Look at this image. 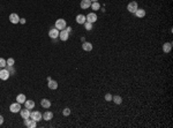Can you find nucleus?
<instances>
[{"instance_id": "obj_1", "label": "nucleus", "mask_w": 173, "mask_h": 128, "mask_svg": "<svg viewBox=\"0 0 173 128\" xmlns=\"http://www.w3.org/2000/svg\"><path fill=\"white\" fill-rule=\"evenodd\" d=\"M66 27H67V23H66V21L64 18H58L57 21H56V28H57L59 31L60 30L66 29Z\"/></svg>"}, {"instance_id": "obj_2", "label": "nucleus", "mask_w": 173, "mask_h": 128, "mask_svg": "<svg viewBox=\"0 0 173 128\" xmlns=\"http://www.w3.org/2000/svg\"><path fill=\"white\" fill-rule=\"evenodd\" d=\"M137 8H138V5H137L136 1H130V2L127 5V9H128V12L132 13V14H134V13L137 10Z\"/></svg>"}, {"instance_id": "obj_3", "label": "nucleus", "mask_w": 173, "mask_h": 128, "mask_svg": "<svg viewBox=\"0 0 173 128\" xmlns=\"http://www.w3.org/2000/svg\"><path fill=\"white\" fill-rule=\"evenodd\" d=\"M9 111H10L12 113H18V112H20V111H21V104L18 103V102L10 104V106H9Z\"/></svg>"}, {"instance_id": "obj_4", "label": "nucleus", "mask_w": 173, "mask_h": 128, "mask_svg": "<svg viewBox=\"0 0 173 128\" xmlns=\"http://www.w3.org/2000/svg\"><path fill=\"white\" fill-rule=\"evenodd\" d=\"M30 118L32 120H35L36 122L40 121L42 120V113L38 112V111H34V112H30Z\"/></svg>"}, {"instance_id": "obj_5", "label": "nucleus", "mask_w": 173, "mask_h": 128, "mask_svg": "<svg viewBox=\"0 0 173 128\" xmlns=\"http://www.w3.org/2000/svg\"><path fill=\"white\" fill-rule=\"evenodd\" d=\"M9 72L7 70L6 68H4V69H0V80H2V81H7L9 78Z\"/></svg>"}, {"instance_id": "obj_6", "label": "nucleus", "mask_w": 173, "mask_h": 128, "mask_svg": "<svg viewBox=\"0 0 173 128\" xmlns=\"http://www.w3.org/2000/svg\"><path fill=\"white\" fill-rule=\"evenodd\" d=\"M59 37H60V39H61V40L66 42V40H68V38H69V32H67V31H66V29L60 30V31H59Z\"/></svg>"}, {"instance_id": "obj_7", "label": "nucleus", "mask_w": 173, "mask_h": 128, "mask_svg": "<svg viewBox=\"0 0 173 128\" xmlns=\"http://www.w3.org/2000/svg\"><path fill=\"white\" fill-rule=\"evenodd\" d=\"M9 21L13 24H18L20 22V18H18V15L16 13H12V14L9 15Z\"/></svg>"}, {"instance_id": "obj_8", "label": "nucleus", "mask_w": 173, "mask_h": 128, "mask_svg": "<svg viewBox=\"0 0 173 128\" xmlns=\"http://www.w3.org/2000/svg\"><path fill=\"white\" fill-rule=\"evenodd\" d=\"M48 36H50L52 39H56L57 37H59V30H58L57 28H52V29H50V31H48Z\"/></svg>"}, {"instance_id": "obj_9", "label": "nucleus", "mask_w": 173, "mask_h": 128, "mask_svg": "<svg viewBox=\"0 0 173 128\" xmlns=\"http://www.w3.org/2000/svg\"><path fill=\"white\" fill-rule=\"evenodd\" d=\"M86 18V22H90V23H95L97 21V15L95 13H89Z\"/></svg>"}, {"instance_id": "obj_10", "label": "nucleus", "mask_w": 173, "mask_h": 128, "mask_svg": "<svg viewBox=\"0 0 173 128\" xmlns=\"http://www.w3.org/2000/svg\"><path fill=\"white\" fill-rule=\"evenodd\" d=\"M24 125L27 126V127H30V128H35L36 127V121L35 120H32V119H24Z\"/></svg>"}, {"instance_id": "obj_11", "label": "nucleus", "mask_w": 173, "mask_h": 128, "mask_svg": "<svg viewBox=\"0 0 173 128\" xmlns=\"http://www.w3.org/2000/svg\"><path fill=\"white\" fill-rule=\"evenodd\" d=\"M76 22H78V24H84L86 22V15L83 14H78V16H76Z\"/></svg>"}, {"instance_id": "obj_12", "label": "nucleus", "mask_w": 173, "mask_h": 128, "mask_svg": "<svg viewBox=\"0 0 173 128\" xmlns=\"http://www.w3.org/2000/svg\"><path fill=\"white\" fill-rule=\"evenodd\" d=\"M42 118L44 120H46V121H50V120H52V118H53V113L50 112V111H45V113L42 114Z\"/></svg>"}, {"instance_id": "obj_13", "label": "nucleus", "mask_w": 173, "mask_h": 128, "mask_svg": "<svg viewBox=\"0 0 173 128\" xmlns=\"http://www.w3.org/2000/svg\"><path fill=\"white\" fill-rule=\"evenodd\" d=\"M80 6L82 9H88L90 6H91V1H90V0H82L80 4Z\"/></svg>"}, {"instance_id": "obj_14", "label": "nucleus", "mask_w": 173, "mask_h": 128, "mask_svg": "<svg viewBox=\"0 0 173 128\" xmlns=\"http://www.w3.org/2000/svg\"><path fill=\"white\" fill-rule=\"evenodd\" d=\"M134 14H135V16H136V18H144V16H146V10H144V9H142V8H137V10L134 13Z\"/></svg>"}, {"instance_id": "obj_15", "label": "nucleus", "mask_w": 173, "mask_h": 128, "mask_svg": "<svg viewBox=\"0 0 173 128\" xmlns=\"http://www.w3.org/2000/svg\"><path fill=\"white\" fill-rule=\"evenodd\" d=\"M20 114H21V116L23 118V119H28V118H30V111H29V108H24V110H21V111H20Z\"/></svg>"}, {"instance_id": "obj_16", "label": "nucleus", "mask_w": 173, "mask_h": 128, "mask_svg": "<svg viewBox=\"0 0 173 128\" xmlns=\"http://www.w3.org/2000/svg\"><path fill=\"white\" fill-rule=\"evenodd\" d=\"M82 48L83 51H86V52H90V51L92 50V44L89 42H84L83 45H82Z\"/></svg>"}, {"instance_id": "obj_17", "label": "nucleus", "mask_w": 173, "mask_h": 128, "mask_svg": "<svg viewBox=\"0 0 173 128\" xmlns=\"http://www.w3.org/2000/svg\"><path fill=\"white\" fill-rule=\"evenodd\" d=\"M48 89H51V90H56L58 88V82L57 81L51 80V81H48Z\"/></svg>"}, {"instance_id": "obj_18", "label": "nucleus", "mask_w": 173, "mask_h": 128, "mask_svg": "<svg viewBox=\"0 0 173 128\" xmlns=\"http://www.w3.org/2000/svg\"><path fill=\"white\" fill-rule=\"evenodd\" d=\"M24 106H26V108H29V110H31V108H34V107H35V102L31 100V99H28V100L24 102Z\"/></svg>"}, {"instance_id": "obj_19", "label": "nucleus", "mask_w": 173, "mask_h": 128, "mask_svg": "<svg viewBox=\"0 0 173 128\" xmlns=\"http://www.w3.org/2000/svg\"><path fill=\"white\" fill-rule=\"evenodd\" d=\"M172 50V43H164L163 44V51L164 53H168Z\"/></svg>"}, {"instance_id": "obj_20", "label": "nucleus", "mask_w": 173, "mask_h": 128, "mask_svg": "<svg viewBox=\"0 0 173 128\" xmlns=\"http://www.w3.org/2000/svg\"><path fill=\"white\" fill-rule=\"evenodd\" d=\"M26 100H27V98H26V95L24 94H20V95L16 96V102L20 103V104H24Z\"/></svg>"}, {"instance_id": "obj_21", "label": "nucleus", "mask_w": 173, "mask_h": 128, "mask_svg": "<svg viewBox=\"0 0 173 128\" xmlns=\"http://www.w3.org/2000/svg\"><path fill=\"white\" fill-rule=\"evenodd\" d=\"M40 105H42L44 108H48V107L51 106V102L46 98H43L42 100H40Z\"/></svg>"}, {"instance_id": "obj_22", "label": "nucleus", "mask_w": 173, "mask_h": 128, "mask_svg": "<svg viewBox=\"0 0 173 128\" xmlns=\"http://www.w3.org/2000/svg\"><path fill=\"white\" fill-rule=\"evenodd\" d=\"M112 100H113L116 105H120L121 103H122V98H121L120 96H118V95H116V96H113V97H112Z\"/></svg>"}, {"instance_id": "obj_23", "label": "nucleus", "mask_w": 173, "mask_h": 128, "mask_svg": "<svg viewBox=\"0 0 173 128\" xmlns=\"http://www.w3.org/2000/svg\"><path fill=\"white\" fill-rule=\"evenodd\" d=\"M91 8L94 9V10H98L99 8H100V5H99L98 1H95V2H91Z\"/></svg>"}, {"instance_id": "obj_24", "label": "nucleus", "mask_w": 173, "mask_h": 128, "mask_svg": "<svg viewBox=\"0 0 173 128\" xmlns=\"http://www.w3.org/2000/svg\"><path fill=\"white\" fill-rule=\"evenodd\" d=\"M6 66H7L6 60L4 59V58H0V68H5Z\"/></svg>"}, {"instance_id": "obj_25", "label": "nucleus", "mask_w": 173, "mask_h": 128, "mask_svg": "<svg viewBox=\"0 0 173 128\" xmlns=\"http://www.w3.org/2000/svg\"><path fill=\"white\" fill-rule=\"evenodd\" d=\"M62 114L65 116H69V114H70V108H68V107H65V108H64V111H62Z\"/></svg>"}, {"instance_id": "obj_26", "label": "nucleus", "mask_w": 173, "mask_h": 128, "mask_svg": "<svg viewBox=\"0 0 173 128\" xmlns=\"http://www.w3.org/2000/svg\"><path fill=\"white\" fill-rule=\"evenodd\" d=\"M6 62H7V66H14L15 60L13 59V58H9V59L6 60Z\"/></svg>"}, {"instance_id": "obj_27", "label": "nucleus", "mask_w": 173, "mask_h": 128, "mask_svg": "<svg viewBox=\"0 0 173 128\" xmlns=\"http://www.w3.org/2000/svg\"><path fill=\"white\" fill-rule=\"evenodd\" d=\"M84 27H86V30H91V29H92V23H90V22H86V23H84Z\"/></svg>"}, {"instance_id": "obj_28", "label": "nucleus", "mask_w": 173, "mask_h": 128, "mask_svg": "<svg viewBox=\"0 0 173 128\" xmlns=\"http://www.w3.org/2000/svg\"><path fill=\"white\" fill-rule=\"evenodd\" d=\"M6 67H7L6 69L9 72V74H10V75H12V74H14V73H15V69L13 68V66H6Z\"/></svg>"}, {"instance_id": "obj_29", "label": "nucleus", "mask_w": 173, "mask_h": 128, "mask_svg": "<svg viewBox=\"0 0 173 128\" xmlns=\"http://www.w3.org/2000/svg\"><path fill=\"white\" fill-rule=\"evenodd\" d=\"M112 97H113V96L111 95V94H106V95H105V100H106V102H111V100H112Z\"/></svg>"}, {"instance_id": "obj_30", "label": "nucleus", "mask_w": 173, "mask_h": 128, "mask_svg": "<svg viewBox=\"0 0 173 128\" xmlns=\"http://www.w3.org/2000/svg\"><path fill=\"white\" fill-rule=\"evenodd\" d=\"M66 31H67V32H72V28H70V27H66Z\"/></svg>"}, {"instance_id": "obj_31", "label": "nucleus", "mask_w": 173, "mask_h": 128, "mask_svg": "<svg viewBox=\"0 0 173 128\" xmlns=\"http://www.w3.org/2000/svg\"><path fill=\"white\" fill-rule=\"evenodd\" d=\"M2 124H4V116H0V125H2Z\"/></svg>"}, {"instance_id": "obj_32", "label": "nucleus", "mask_w": 173, "mask_h": 128, "mask_svg": "<svg viewBox=\"0 0 173 128\" xmlns=\"http://www.w3.org/2000/svg\"><path fill=\"white\" fill-rule=\"evenodd\" d=\"M20 23H22V24L26 23V18H20Z\"/></svg>"}, {"instance_id": "obj_33", "label": "nucleus", "mask_w": 173, "mask_h": 128, "mask_svg": "<svg viewBox=\"0 0 173 128\" xmlns=\"http://www.w3.org/2000/svg\"><path fill=\"white\" fill-rule=\"evenodd\" d=\"M91 2H95V1H98V0H90Z\"/></svg>"}]
</instances>
